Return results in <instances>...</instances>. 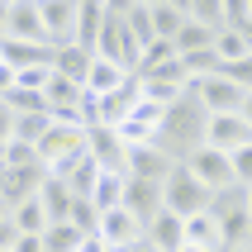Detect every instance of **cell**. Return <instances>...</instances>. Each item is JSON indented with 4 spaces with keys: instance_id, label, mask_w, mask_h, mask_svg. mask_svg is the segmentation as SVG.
<instances>
[{
    "instance_id": "obj_1",
    "label": "cell",
    "mask_w": 252,
    "mask_h": 252,
    "mask_svg": "<svg viewBox=\"0 0 252 252\" xmlns=\"http://www.w3.org/2000/svg\"><path fill=\"white\" fill-rule=\"evenodd\" d=\"M205 124H210V114L200 110V100L186 91V95L167 110V119H162L157 148H162L171 162H186V157L195 153V148H205Z\"/></svg>"
},
{
    "instance_id": "obj_2",
    "label": "cell",
    "mask_w": 252,
    "mask_h": 252,
    "mask_svg": "<svg viewBox=\"0 0 252 252\" xmlns=\"http://www.w3.org/2000/svg\"><path fill=\"white\" fill-rule=\"evenodd\" d=\"M33 153H38V162H43V171H48V176L67 181V171L86 157V128H76V124H53V128L38 138V148H33Z\"/></svg>"
},
{
    "instance_id": "obj_3",
    "label": "cell",
    "mask_w": 252,
    "mask_h": 252,
    "mask_svg": "<svg viewBox=\"0 0 252 252\" xmlns=\"http://www.w3.org/2000/svg\"><path fill=\"white\" fill-rule=\"evenodd\" d=\"M95 57H105V62H114L119 71H138V43L128 38L124 19H119V10H114V0H105V29H100L95 38Z\"/></svg>"
},
{
    "instance_id": "obj_4",
    "label": "cell",
    "mask_w": 252,
    "mask_h": 252,
    "mask_svg": "<svg viewBox=\"0 0 252 252\" xmlns=\"http://www.w3.org/2000/svg\"><path fill=\"white\" fill-rule=\"evenodd\" d=\"M205 205H210V190L186 167H171V176L162 181V210L176 219H190V214H205Z\"/></svg>"
},
{
    "instance_id": "obj_5",
    "label": "cell",
    "mask_w": 252,
    "mask_h": 252,
    "mask_svg": "<svg viewBox=\"0 0 252 252\" xmlns=\"http://www.w3.org/2000/svg\"><path fill=\"white\" fill-rule=\"evenodd\" d=\"M138 91H143V100H153V105H162V110H171L176 100L190 91V81H186V71H181V62L171 57L167 67H157V71H148V76H138Z\"/></svg>"
},
{
    "instance_id": "obj_6",
    "label": "cell",
    "mask_w": 252,
    "mask_h": 252,
    "mask_svg": "<svg viewBox=\"0 0 252 252\" xmlns=\"http://www.w3.org/2000/svg\"><path fill=\"white\" fill-rule=\"evenodd\" d=\"M190 95L200 100V110H205V114H238L243 100H248L224 71H214V76H205V81H190Z\"/></svg>"
},
{
    "instance_id": "obj_7",
    "label": "cell",
    "mask_w": 252,
    "mask_h": 252,
    "mask_svg": "<svg viewBox=\"0 0 252 252\" xmlns=\"http://www.w3.org/2000/svg\"><path fill=\"white\" fill-rule=\"evenodd\" d=\"M162 119H167V110L162 105H153V100H138L133 110H128V119L114 133H119V143L124 148H143V143H157V133H162Z\"/></svg>"
},
{
    "instance_id": "obj_8",
    "label": "cell",
    "mask_w": 252,
    "mask_h": 252,
    "mask_svg": "<svg viewBox=\"0 0 252 252\" xmlns=\"http://www.w3.org/2000/svg\"><path fill=\"white\" fill-rule=\"evenodd\" d=\"M186 171H190V176H195L200 186H205V190H228V186H233V167H228V153H214V148H195V153L186 157L181 162Z\"/></svg>"
},
{
    "instance_id": "obj_9",
    "label": "cell",
    "mask_w": 252,
    "mask_h": 252,
    "mask_svg": "<svg viewBox=\"0 0 252 252\" xmlns=\"http://www.w3.org/2000/svg\"><path fill=\"white\" fill-rule=\"evenodd\" d=\"M171 167H181V162H171L157 143H143V148H128L124 153V176L128 181H157L162 186L171 176Z\"/></svg>"
},
{
    "instance_id": "obj_10",
    "label": "cell",
    "mask_w": 252,
    "mask_h": 252,
    "mask_svg": "<svg viewBox=\"0 0 252 252\" xmlns=\"http://www.w3.org/2000/svg\"><path fill=\"white\" fill-rule=\"evenodd\" d=\"M38 19H43V38L48 48H71L76 33V0H38Z\"/></svg>"
},
{
    "instance_id": "obj_11",
    "label": "cell",
    "mask_w": 252,
    "mask_h": 252,
    "mask_svg": "<svg viewBox=\"0 0 252 252\" xmlns=\"http://www.w3.org/2000/svg\"><path fill=\"white\" fill-rule=\"evenodd\" d=\"M43 176H48L43 167H0V205H5V214L38 195Z\"/></svg>"
},
{
    "instance_id": "obj_12",
    "label": "cell",
    "mask_w": 252,
    "mask_h": 252,
    "mask_svg": "<svg viewBox=\"0 0 252 252\" xmlns=\"http://www.w3.org/2000/svg\"><path fill=\"white\" fill-rule=\"evenodd\" d=\"M243 143H252V128L243 124V114H210L205 148H214V153H238Z\"/></svg>"
},
{
    "instance_id": "obj_13",
    "label": "cell",
    "mask_w": 252,
    "mask_h": 252,
    "mask_svg": "<svg viewBox=\"0 0 252 252\" xmlns=\"http://www.w3.org/2000/svg\"><path fill=\"white\" fill-rule=\"evenodd\" d=\"M5 38L14 43H43V19H38V0H10V19H5Z\"/></svg>"
},
{
    "instance_id": "obj_14",
    "label": "cell",
    "mask_w": 252,
    "mask_h": 252,
    "mask_svg": "<svg viewBox=\"0 0 252 252\" xmlns=\"http://www.w3.org/2000/svg\"><path fill=\"white\" fill-rule=\"evenodd\" d=\"M124 210L148 228L157 214H162V186L157 181H124Z\"/></svg>"
},
{
    "instance_id": "obj_15",
    "label": "cell",
    "mask_w": 252,
    "mask_h": 252,
    "mask_svg": "<svg viewBox=\"0 0 252 252\" xmlns=\"http://www.w3.org/2000/svg\"><path fill=\"white\" fill-rule=\"evenodd\" d=\"M105 29V0H76V33H71V48L95 57V38Z\"/></svg>"
},
{
    "instance_id": "obj_16",
    "label": "cell",
    "mask_w": 252,
    "mask_h": 252,
    "mask_svg": "<svg viewBox=\"0 0 252 252\" xmlns=\"http://www.w3.org/2000/svg\"><path fill=\"white\" fill-rule=\"evenodd\" d=\"M143 100V91H138V76H124V86L119 91H110V95H100V124L105 128H119L128 119V110Z\"/></svg>"
},
{
    "instance_id": "obj_17",
    "label": "cell",
    "mask_w": 252,
    "mask_h": 252,
    "mask_svg": "<svg viewBox=\"0 0 252 252\" xmlns=\"http://www.w3.org/2000/svg\"><path fill=\"white\" fill-rule=\"evenodd\" d=\"M100 238H105V248H128V243H138L143 238V224L133 219V214L119 205V210H110V214H100V228H95Z\"/></svg>"
},
{
    "instance_id": "obj_18",
    "label": "cell",
    "mask_w": 252,
    "mask_h": 252,
    "mask_svg": "<svg viewBox=\"0 0 252 252\" xmlns=\"http://www.w3.org/2000/svg\"><path fill=\"white\" fill-rule=\"evenodd\" d=\"M86 153L95 157V167L100 171H124V143H119V133L114 128H91L86 133Z\"/></svg>"
},
{
    "instance_id": "obj_19",
    "label": "cell",
    "mask_w": 252,
    "mask_h": 252,
    "mask_svg": "<svg viewBox=\"0 0 252 252\" xmlns=\"http://www.w3.org/2000/svg\"><path fill=\"white\" fill-rule=\"evenodd\" d=\"M53 48H43V43H14V38H5L0 43V62L10 71H29V67H53Z\"/></svg>"
},
{
    "instance_id": "obj_20",
    "label": "cell",
    "mask_w": 252,
    "mask_h": 252,
    "mask_svg": "<svg viewBox=\"0 0 252 252\" xmlns=\"http://www.w3.org/2000/svg\"><path fill=\"white\" fill-rule=\"evenodd\" d=\"M148 19H153V38H176L186 24V0H148Z\"/></svg>"
},
{
    "instance_id": "obj_21",
    "label": "cell",
    "mask_w": 252,
    "mask_h": 252,
    "mask_svg": "<svg viewBox=\"0 0 252 252\" xmlns=\"http://www.w3.org/2000/svg\"><path fill=\"white\" fill-rule=\"evenodd\" d=\"M43 205V214H48V228L53 224H67V214H71V190L57 176H43V186H38V195H33Z\"/></svg>"
},
{
    "instance_id": "obj_22",
    "label": "cell",
    "mask_w": 252,
    "mask_h": 252,
    "mask_svg": "<svg viewBox=\"0 0 252 252\" xmlns=\"http://www.w3.org/2000/svg\"><path fill=\"white\" fill-rule=\"evenodd\" d=\"M114 10H119V19H124L128 38L138 43V53L153 43V19H148V0H114Z\"/></svg>"
},
{
    "instance_id": "obj_23",
    "label": "cell",
    "mask_w": 252,
    "mask_h": 252,
    "mask_svg": "<svg viewBox=\"0 0 252 252\" xmlns=\"http://www.w3.org/2000/svg\"><path fill=\"white\" fill-rule=\"evenodd\" d=\"M124 171H100L95 176V186H91V205H95V214H110V210H119V205H124Z\"/></svg>"
},
{
    "instance_id": "obj_24",
    "label": "cell",
    "mask_w": 252,
    "mask_h": 252,
    "mask_svg": "<svg viewBox=\"0 0 252 252\" xmlns=\"http://www.w3.org/2000/svg\"><path fill=\"white\" fill-rule=\"evenodd\" d=\"M181 238L200 252H224V238H219V224H214L210 214H190L181 219Z\"/></svg>"
},
{
    "instance_id": "obj_25",
    "label": "cell",
    "mask_w": 252,
    "mask_h": 252,
    "mask_svg": "<svg viewBox=\"0 0 252 252\" xmlns=\"http://www.w3.org/2000/svg\"><path fill=\"white\" fill-rule=\"evenodd\" d=\"M124 76L128 71H119L114 67V62H105V57H91V71H86V86L81 91H91V95H110V91H119V86H124Z\"/></svg>"
},
{
    "instance_id": "obj_26",
    "label": "cell",
    "mask_w": 252,
    "mask_h": 252,
    "mask_svg": "<svg viewBox=\"0 0 252 252\" xmlns=\"http://www.w3.org/2000/svg\"><path fill=\"white\" fill-rule=\"evenodd\" d=\"M143 238L153 243L157 252H176V248L186 243V238H181V219H176V214H167V210H162V214L153 219V224L143 228Z\"/></svg>"
},
{
    "instance_id": "obj_27",
    "label": "cell",
    "mask_w": 252,
    "mask_h": 252,
    "mask_svg": "<svg viewBox=\"0 0 252 252\" xmlns=\"http://www.w3.org/2000/svg\"><path fill=\"white\" fill-rule=\"evenodd\" d=\"M53 71L62 76V81H71V86H86V71H91V53H81V48H57Z\"/></svg>"
},
{
    "instance_id": "obj_28",
    "label": "cell",
    "mask_w": 252,
    "mask_h": 252,
    "mask_svg": "<svg viewBox=\"0 0 252 252\" xmlns=\"http://www.w3.org/2000/svg\"><path fill=\"white\" fill-rule=\"evenodd\" d=\"M10 224L19 228V238H38L43 228H48V214H43L38 200H24V205H14V210H10Z\"/></svg>"
},
{
    "instance_id": "obj_29",
    "label": "cell",
    "mask_w": 252,
    "mask_h": 252,
    "mask_svg": "<svg viewBox=\"0 0 252 252\" xmlns=\"http://www.w3.org/2000/svg\"><path fill=\"white\" fill-rule=\"evenodd\" d=\"M186 19L210 29V33H219L224 29V0H186Z\"/></svg>"
},
{
    "instance_id": "obj_30",
    "label": "cell",
    "mask_w": 252,
    "mask_h": 252,
    "mask_svg": "<svg viewBox=\"0 0 252 252\" xmlns=\"http://www.w3.org/2000/svg\"><path fill=\"white\" fill-rule=\"evenodd\" d=\"M53 128V114L38 110V114H14V143H29V148H38V138Z\"/></svg>"
},
{
    "instance_id": "obj_31",
    "label": "cell",
    "mask_w": 252,
    "mask_h": 252,
    "mask_svg": "<svg viewBox=\"0 0 252 252\" xmlns=\"http://www.w3.org/2000/svg\"><path fill=\"white\" fill-rule=\"evenodd\" d=\"M210 43H214L210 29H200V24H190V19H186L181 33L171 38V48H176V57H190V53H210Z\"/></svg>"
},
{
    "instance_id": "obj_32",
    "label": "cell",
    "mask_w": 252,
    "mask_h": 252,
    "mask_svg": "<svg viewBox=\"0 0 252 252\" xmlns=\"http://www.w3.org/2000/svg\"><path fill=\"white\" fill-rule=\"evenodd\" d=\"M95 176H100V167H95V157L86 153L81 162L67 171V181H62V186L71 190V200H86V195H91V186H95Z\"/></svg>"
},
{
    "instance_id": "obj_33",
    "label": "cell",
    "mask_w": 252,
    "mask_h": 252,
    "mask_svg": "<svg viewBox=\"0 0 252 252\" xmlns=\"http://www.w3.org/2000/svg\"><path fill=\"white\" fill-rule=\"evenodd\" d=\"M171 57H176V48H171L167 38H153V43H148V48H143V53H138V71H133V76H148V71L167 67Z\"/></svg>"
},
{
    "instance_id": "obj_34",
    "label": "cell",
    "mask_w": 252,
    "mask_h": 252,
    "mask_svg": "<svg viewBox=\"0 0 252 252\" xmlns=\"http://www.w3.org/2000/svg\"><path fill=\"white\" fill-rule=\"evenodd\" d=\"M38 243H43V252H76L81 233H76L71 224H53V228H43V233H38Z\"/></svg>"
},
{
    "instance_id": "obj_35",
    "label": "cell",
    "mask_w": 252,
    "mask_h": 252,
    "mask_svg": "<svg viewBox=\"0 0 252 252\" xmlns=\"http://www.w3.org/2000/svg\"><path fill=\"white\" fill-rule=\"evenodd\" d=\"M67 224L76 228L81 238H91V233L100 228V214H95V205H91V200H71V214H67Z\"/></svg>"
},
{
    "instance_id": "obj_36",
    "label": "cell",
    "mask_w": 252,
    "mask_h": 252,
    "mask_svg": "<svg viewBox=\"0 0 252 252\" xmlns=\"http://www.w3.org/2000/svg\"><path fill=\"white\" fill-rule=\"evenodd\" d=\"M228 167H233V186L248 190L252 186V143H243L238 153H228Z\"/></svg>"
},
{
    "instance_id": "obj_37",
    "label": "cell",
    "mask_w": 252,
    "mask_h": 252,
    "mask_svg": "<svg viewBox=\"0 0 252 252\" xmlns=\"http://www.w3.org/2000/svg\"><path fill=\"white\" fill-rule=\"evenodd\" d=\"M5 167H43L38 162V153H33V148H29V143H5Z\"/></svg>"
},
{
    "instance_id": "obj_38",
    "label": "cell",
    "mask_w": 252,
    "mask_h": 252,
    "mask_svg": "<svg viewBox=\"0 0 252 252\" xmlns=\"http://www.w3.org/2000/svg\"><path fill=\"white\" fill-rule=\"evenodd\" d=\"M48 76H53V67H29V71H14V86H19V91H33V95H43Z\"/></svg>"
},
{
    "instance_id": "obj_39",
    "label": "cell",
    "mask_w": 252,
    "mask_h": 252,
    "mask_svg": "<svg viewBox=\"0 0 252 252\" xmlns=\"http://www.w3.org/2000/svg\"><path fill=\"white\" fill-rule=\"evenodd\" d=\"M219 71H224L228 81L238 86L243 95H252V53H248V57H243V62H233V67H219Z\"/></svg>"
},
{
    "instance_id": "obj_40",
    "label": "cell",
    "mask_w": 252,
    "mask_h": 252,
    "mask_svg": "<svg viewBox=\"0 0 252 252\" xmlns=\"http://www.w3.org/2000/svg\"><path fill=\"white\" fill-rule=\"evenodd\" d=\"M10 138H14V110L5 105V100H0V148H5Z\"/></svg>"
},
{
    "instance_id": "obj_41",
    "label": "cell",
    "mask_w": 252,
    "mask_h": 252,
    "mask_svg": "<svg viewBox=\"0 0 252 252\" xmlns=\"http://www.w3.org/2000/svg\"><path fill=\"white\" fill-rule=\"evenodd\" d=\"M14 243H19V228H14L10 219H0V252H10Z\"/></svg>"
},
{
    "instance_id": "obj_42",
    "label": "cell",
    "mask_w": 252,
    "mask_h": 252,
    "mask_svg": "<svg viewBox=\"0 0 252 252\" xmlns=\"http://www.w3.org/2000/svg\"><path fill=\"white\" fill-rule=\"evenodd\" d=\"M76 252H110V248H105V238H100V233H91V238L76 243Z\"/></svg>"
},
{
    "instance_id": "obj_43",
    "label": "cell",
    "mask_w": 252,
    "mask_h": 252,
    "mask_svg": "<svg viewBox=\"0 0 252 252\" xmlns=\"http://www.w3.org/2000/svg\"><path fill=\"white\" fill-rule=\"evenodd\" d=\"M10 252H43V243H38V238H19Z\"/></svg>"
},
{
    "instance_id": "obj_44",
    "label": "cell",
    "mask_w": 252,
    "mask_h": 252,
    "mask_svg": "<svg viewBox=\"0 0 252 252\" xmlns=\"http://www.w3.org/2000/svg\"><path fill=\"white\" fill-rule=\"evenodd\" d=\"M114 252H157L148 238H138V243H128V248H114Z\"/></svg>"
},
{
    "instance_id": "obj_45",
    "label": "cell",
    "mask_w": 252,
    "mask_h": 252,
    "mask_svg": "<svg viewBox=\"0 0 252 252\" xmlns=\"http://www.w3.org/2000/svg\"><path fill=\"white\" fill-rule=\"evenodd\" d=\"M5 19H10V0H0V43H5Z\"/></svg>"
},
{
    "instance_id": "obj_46",
    "label": "cell",
    "mask_w": 252,
    "mask_h": 252,
    "mask_svg": "<svg viewBox=\"0 0 252 252\" xmlns=\"http://www.w3.org/2000/svg\"><path fill=\"white\" fill-rule=\"evenodd\" d=\"M238 114H243V124H248V128H252V95H248V100H243V110H238Z\"/></svg>"
},
{
    "instance_id": "obj_47",
    "label": "cell",
    "mask_w": 252,
    "mask_h": 252,
    "mask_svg": "<svg viewBox=\"0 0 252 252\" xmlns=\"http://www.w3.org/2000/svg\"><path fill=\"white\" fill-rule=\"evenodd\" d=\"M243 210H248V219H252V186H248V200H243Z\"/></svg>"
},
{
    "instance_id": "obj_48",
    "label": "cell",
    "mask_w": 252,
    "mask_h": 252,
    "mask_svg": "<svg viewBox=\"0 0 252 252\" xmlns=\"http://www.w3.org/2000/svg\"><path fill=\"white\" fill-rule=\"evenodd\" d=\"M176 252H200V248H190V243H181V248H176Z\"/></svg>"
},
{
    "instance_id": "obj_49",
    "label": "cell",
    "mask_w": 252,
    "mask_h": 252,
    "mask_svg": "<svg viewBox=\"0 0 252 252\" xmlns=\"http://www.w3.org/2000/svg\"><path fill=\"white\" fill-rule=\"evenodd\" d=\"M0 167H5V148H0Z\"/></svg>"
},
{
    "instance_id": "obj_50",
    "label": "cell",
    "mask_w": 252,
    "mask_h": 252,
    "mask_svg": "<svg viewBox=\"0 0 252 252\" xmlns=\"http://www.w3.org/2000/svg\"><path fill=\"white\" fill-rule=\"evenodd\" d=\"M0 219H10V214H5V205H0Z\"/></svg>"
},
{
    "instance_id": "obj_51",
    "label": "cell",
    "mask_w": 252,
    "mask_h": 252,
    "mask_svg": "<svg viewBox=\"0 0 252 252\" xmlns=\"http://www.w3.org/2000/svg\"><path fill=\"white\" fill-rule=\"evenodd\" d=\"M238 252H252V248H238Z\"/></svg>"
}]
</instances>
